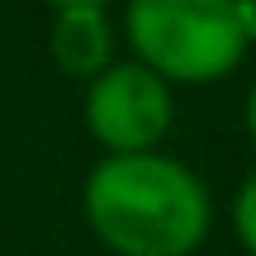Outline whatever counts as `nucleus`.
Instances as JSON below:
<instances>
[{"label": "nucleus", "mask_w": 256, "mask_h": 256, "mask_svg": "<svg viewBox=\"0 0 256 256\" xmlns=\"http://www.w3.org/2000/svg\"><path fill=\"white\" fill-rule=\"evenodd\" d=\"M209 190L162 152H110L86 176V223L119 256H190L209 238Z\"/></svg>", "instance_id": "nucleus-1"}, {"label": "nucleus", "mask_w": 256, "mask_h": 256, "mask_svg": "<svg viewBox=\"0 0 256 256\" xmlns=\"http://www.w3.org/2000/svg\"><path fill=\"white\" fill-rule=\"evenodd\" d=\"M128 48L162 81L204 86L247 57L238 0H128Z\"/></svg>", "instance_id": "nucleus-2"}, {"label": "nucleus", "mask_w": 256, "mask_h": 256, "mask_svg": "<svg viewBox=\"0 0 256 256\" xmlns=\"http://www.w3.org/2000/svg\"><path fill=\"white\" fill-rule=\"evenodd\" d=\"M171 114V81H162L142 62H110L100 76H90L86 128L110 152H156Z\"/></svg>", "instance_id": "nucleus-3"}, {"label": "nucleus", "mask_w": 256, "mask_h": 256, "mask_svg": "<svg viewBox=\"0 0 256 256\" xmlns=\"http://www.w3.org/2000/svg\"><path fill=\"white\" fill-rule=\"evenodd\" d=\"M48 48L66 76L86 81L114 62V28L100 5H72V10H57L52 28H48Z\"/></svg>", "instance_id": "nucleus-4"}, {"label": "nucleus", "mask_w": 256, "mask_h": 256, "mask_svg": "<svg viewBox=\"0 0 256 256\" xmlns=\"http://www.w3.org/2000/svg\"><path fill=\"white\" fill-rule=\"evenodd\" d=\"M232 228H238V242L256 256V171L242 180L238 204H232Z\"/></svg>", "instance_id": "nucleus-5"}, {"label": "nucleus", "mask_w": 256, "mask_h": 256, "mask_svg": "<svg viewBox=\"0 0 256 256\" xmlns=\"http://www.w3.org/2000/svg\"><path fill=\"white\" fill-rule=\"evenodd\" d=\"M238 24H242V38L256 43V0H238Z\"/></svg>", "instance_id": "nucleus-6"}, {"label": "nucleus", "mask_w": 256, "mask_h": 256, "mask_svg": "<svg viewBox=\"0 0 256 256\" xmlns=\"http://www.w3.org/2000/svg\"><path fill=\"white\" fill-rule=\"evenodd\" d=\"M48 5H52V10H72V5H110V0H48Z\"/></svg>", "instance_id": "nucleus-7"}, {"label": "nucleus", "mask_w": 256, "mask_h": 256, "mask_svg": "<svg viewBox=\"0 0 256 256\" xmlns=\"http://www.w3.org/2000/svg\"><path fill=\"white\" fill-rule=\"evenodd\" d=\"M247 128H252V138H256V86H252V95H247Z\"/></svg>", "instance_id": "nucleus-8"}]
</instances>
